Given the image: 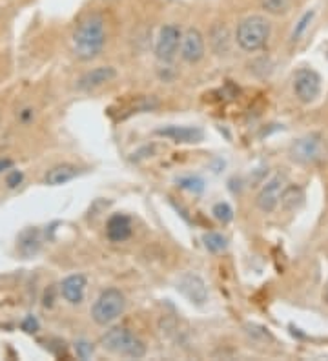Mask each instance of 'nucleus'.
I'll return each mask as SVG.
<instances>
[{"instance_id": "f257e3e1", "label": "nucleus", "mask_w": 328, "mask_h": 361, "mask_svg": "<svg viewBox=\"0 0 328 361\" xmlns=\"http://www.w3.org/2000/svg\"><path fill=\"white\" fill-rule=\"evenodd\" d=\"M106 46V22L99 13H90L73 33V53L82 62L97 59Z\"/></svg>"}, {"instance_id": "f03ea898", "label": "nucleus", "mask_w": 328, "mask_h": 361, "mask_svg": "<svg viewBox=\"0 0 328 361\" xmlns=\"http://www.w3.org/2000/svg\"><path fill=\"white\" fill-rule=\"evenodd\" d=\"M272 33L270 21L263 15H250L239 22L236 32V42L242 51L253 53L266 46Z\"/></svg>"}, {"instance_id": "7ed1b4c3", "label": "nucleus", "mask_w": 328, "mask_h": 361, "mask_svg": "<svg viewBox=\"0 0 328 361\" xmlns=\"http://www.w3.org/2000/svg\"><path fill=\"white\" fill-rule=\"evenodd\" d=\"M101 347L110 354L129 360H140L146 356V345L131 332L124 327L106 330V334L101 338Z\"/></svg>"}, {"instance_id": "20e7f679", "label": "nucleus", "mask_w": 328, "mask_h": 361, "mask_svg": "<svg viewBox=\"0 0 328 361\" xmlns=\"http://www.w3.org/2000/svg\"><path fill=\"white\" fill-rule=\"evenodd\" d=\"M124 308H126V297L123 292L117 288H106L93 303L92 318L97 325L106 327L123 316Z\"/></svg>"}, {"instance_id": "39448f33", "label": "nucleus", "mask_w": 328, "mask_h": 361, "mask_svg": "<svg viewBox=\"0 0 328 361\" xmlns=\"http://www.w3.org/2000/svg\"><path fill=\"white\" fill-rule=\"evenodd\" d=\"M327 155V142L319 134H310L297 139L290 148L292 161L299 164H314Z\"/></svg>"}, {"instance_id": "423d86ee", "label": "nucleus", "mask_w": 328, "mask_h": 361, "mask_svg": "<svg viewBox=\"0 0 328 361\" xmlns=\"http://www.w3.org/2000/svg\"><path fill=\"white\" fill-rule=\"evenodd\" d=\"M181 38L183 32L177 24H166L161 27L159 37L155 42V57L161 62H172L181 48Z\"/></svg>"}, {"instance_id": "0eeeda50", "label": "nucleus", "mask_w": 328, "mask_h": 361, "mask_svg": "<svg viewBox=\"0 0 328 361\" xmlns=\"http://www.w3.org/2000/svg\"><path fill=\"white\" fill-rule=\"evenodd\" d=\"M294 93L301 103H314L321 93V77L310 68H301L294 75Z\"/></svg>"}, {"instance_id": "6e6552de", "label": "nucleus", "mask_w": 328, "mask_h": 361, "mask_svg": "<svg viewBox=\"0 0 328 361\" xmlns=\"http://www.w3.org/2000/svg\"><path fill=\"white\" fill-rule=\"evenodd\" d=\"M285 186L286 175H283V173H275L274 177L268 179L257 194V199H255L259 210L264 212V214H272L279 206Z\"/></svg>"}, {"instance_id": "1a4fd4ad", "label": "nucleus", "mask_w": 328, "mask_h": 361, "mask_svg": "<svg viewBox=\"0 0 328 361\" xmlns=\"http://www.w3.org/2000/svg\"><path fill=\"white\" fill-rule=\"evenodd\" d=\"M179 53H181L184 62H188V64H197V62H201V60L205 59L206 42L203 33H201L197 27H188V29L183 33Z\"/></svg>"}, {"instance_id": "9d476101", "label": "nucleus", "mask_w": 328, "mask_h": 361, "mask_svg": "<svg viewBox=\"0 0 328 361\" xmlns=\"http://www.w3.org/2000/svg\"><path fill=\"white\" fill-rule=\"evenodd\" d=\"M177 290L194 305H205L208 301V286L203 277L194 272L181 275V279L177 281Z\"/></svg>"}, {"instance_id": "9b49d317", "label": "nucleus", "mask_w": 328, "mask_h": 361, "mask_svg": "<svg viewBox=\"0 0 328 361\" xmlns=\"http://www.w3.org/2000/svg\"><path fill=\"white\" fill-rule=\"evenodd\" d=\"M157 135L166 137L173 142H183V145H194L205 139V132L199 126H177V124H170L164 128H157Z\"/></svg>"}, {"instance_id": "f8f14e48", "label": "nucleus", "mask_w": 328, "mask_h": 361, "mask_svg": "<svg viewBox=\"0 0 328 361\" xmlns=\"http://www.w3.org/2000/svg\"><path fill=\"white\" fill-rule=\"evenodd\" d=\"M115 77H117L115 68H112V66H99V68H93L92 71H86V73L77 81V88H79L81 92H92V90H97V88L112 82Z\"/></svg>"}, {"instance_id": "ddd939ff", "label": "nucleus", "mask_w": 328, "mask_h": 361, "mask_svg": "<svg viewBox=\"0 0 328 361\" xmlns=\"http://www.w3.org/2000/svg\"><path fill=\"white\" fill-rule=\"evenodd\" d=\"M88 281L82 274L68 275L66 279L60 283V296L64 297L70 305H81L84 301V294H86Z\"/></svg>"}, {"instance_id": "4468645a", "label": "nucleus", "mask_w": 328, "mask_h": 361, "mask_svg": "<svg viewBox=\"0 0 328 361\" xmlns=\"http://www.w3.org/2000/svg\"><path fill=\"white\" fill-rule=\"evenodd\" d=\"M79 175H81V168L70 164V162H64V164L49 168L44 175V183L49 184V186H62V184L70 183Z\"/></svg>"}, {"instance_id": "2eb2a0df", "label": "nucleus", "mask_w": 328, "mask_h": 361, "mask_svg": "<svg viewBox=\"0 0 328 361\" xmlns=\"http://www.w3.org/2000/svg\"><path fill=\"white\" fill-rule=\"evenodd\" d=\"M106 236L110 241L123 242L131 236V219L124 214H115L108 219L106 225Z\"/></svg>"}, {"instance_id": "dca6fc26", "label": "nucleus", "mask_w": 328, "mask_h": 361, "mask_svg": "<svg viewBox=\"0 0 328 361\" xmlns=\"http://www.w3.org/2000/svg\"><path fill=\"white\" fill-rule=\"evenodd\" d=\"M18 252L24 256V258H31L33 253L38 252L40 248V234H38L37 228H27L24 232L18 236Z\"/></svg>"}, {"instance_id": "f3484780", "label": "nucleus", "mask_w": 328, "mask_h": 361, "mask_svg": "<svg viewBox=\"0 0 328 361\" xmlns=\"http://www.w3.org/2000/svg\"><path fill=\"white\" fill-rule=\"evenodd\" d=\"M210 37H212L210 38L212 46L216 49V53L223 55L228 51V48H230V33H228V27H226L225 24H217V26H214Z\"/></svg>"}, {"instance_id": "a211bd4d", "label": "nucleus", "mask_w": 328, "mask_h": 361, "mask_svg": "<svg viewBox=\"0 0 328 361\" xmlns=\"http://www.w3.org/2000/svg\"><path fill=\"white\" fill-rule=\"evenodd\" d=\"M303 199H305V194L299 186H288L283 190V195H281V205L285 210H296L303 205Z\"/></svg>"}, {"instance_id": "6ab92c4d", "label": "nucleus", "mask_w": 328, "mask_h": 361, "mask_svg": "<svg viewBox=\"0 0 328 361\" xmlns=\"http://www.w3.org/2000/svg\"><path fill=\"white\" fill-rule=\"evenodd\" d=\"M203 242H205V248L212 253H219L225 252L226 247H228V239L219 232H208L203 236Z\"/></svg>"}, {"instance_id": "aec40b11", "label": "nucleus", "mask_w": 328, "mask_h": 361, "mask_svg": "<svg viewBox=\"0 0 328 361\" xmlns=\"http://www.w3.org/2000/svg\"><path fill=\"white\" fill-rule=\"evenodd\" d=\"M314 15H316L314 11H307V13H305V15L299 18V22H297L296 27H294V32H292V35H290V42L292 44H296V42H299V40H301V37L305 35V33H307V29L310 27V24H312Z\"/></svg>"}, {"instance_id": "412c9836", "label": "nucleus", "mask_w": 328, "mask_h": 361, "mask_svg": "<svg viewBox=\"0 0 328 361\" xmlns=\"http://www.w3.org/2000/svg\"><path fill=\"white\" fill-rule=\"evenodd\" d=\"M261 5L270 15H283L290 10L292 0H261Z\"/></svg>"}, {"instance_id": "4be33fe9", "label": "nucleus", "mask_w": 328, "mask_h": 361, "mask_svg": "<svg viewBox=\"0 0 328 361\" xmlns=\"http://www.w3.org/2000/svg\"><path fill=\"white\" fill-rule=\"evenodd\" d=\"M177 184L183 190H188V192H194V194H201L205 190V181L201 177H194V175L177 179Z\"/></svg>"}, {"instance_id": "5701e85b", "label": "nucleus", "mask_w": 328, "mask_h": 361, "mask_svg": "<svg viewBox=\"0 0 328 361\" xmlns=\"http://www.w3.org/2000/svg\"><path fill=\"white\" fill-rule=\"evenodd\" d=\"M212 214H214V217H216L217 221L223 223V225H226V223H230L231 219H234V208H231L228 203H217V205H214Z\"/></svg>"}, {"instance_id": "b1692460", "label": "nucleus", "mask_w": 328, "mask_h": 361, "mask_svg": "<svg viewBox=\"0 0 328 361\" xmlns=\"http://www.w3.org/2000/svg\"><path fill=\"white\" fill-rule=\"evenodd\" d=\"M75 352H77V356L81 358V360H88V358H92L93 354V345L90 343V341H77L75 343Z\"/></svg>"}, {"instance_id": "393cba45", "label": "nucleus", "mask_w": 328, "mask_h": 361, "mask_svg": "<svg viewBox=\"0 0 328 361\" xmlns=\"http://www.w3.org/2000/svg\"><path fill=\"white\" fill-rule=\"evenodd\" d=\"M22 181H24V173L18 172V170H13V168H11L10 172H8V175H5V184H8L10 188H16Z\"/></svg>"}, {"instance_id": "a878e982", "label": "nucleus", "mask_w": 328, "mask_h": 361, "mask_svg": "<svg viewBox=\"0 0 328 361\" xmlns=\"http://www.w3.org/2000/svg\"><path fill=\"white\" fill-rule=\"evenodd\" d=\"M22 329L26 330L27 334H35L38 330V321L33 316H27L24 321H22Z\"/></svg>"}, {"instance_id": "bb28decb", "label": "nucleus", "mask_w": 328, "mask_h": 361, "mask_svg": "<svg viewBox=\"0 0 328 361\" xmlns=\"http://www.w3.org/2000/svg\"><path fill=\"white\" fill-rule=\"evenodd\" d=\"M13 168V161L11 159H0V173L8 172Z\"/></svg>"}, {"instance_id": "cd10ccee", "label": "nucleus", "mask_w": 328, "mask_h": 361, "mask_svg": "<svg viewBox=\"0 0 328 361\" xmlns=\"http://www.w3.org/2000/svg\"><path fill=\"white\" fill-rule=\"evenodd\" d=\"M325 299H327V303H328V290H327V294H325Z\"/></svg>"}]
</instances>
